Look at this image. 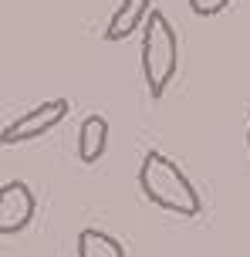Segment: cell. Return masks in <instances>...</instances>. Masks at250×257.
<instances>
[{
    "label": "cell",
    "mask_w": 250,
    "mask_h": 257,
    "mask_svg": "<svg viewBox=\"0 0 250 257\" xmlns=\"http://www.w3.org/2000/svg\"><path fill=\"white\" fill-rule=\"evenodd\" d=\"M139 190L152 206L176 213V217H199L203 213V200H199L196 186L189 183L183 169L162 153H145L142 166H139Z\"/></svg>",
    "instance_id": "obj_1"
},
{
    "label": "cell",
    "mask_w": 250,
    "mask_h": 257,
    "mask_svg": "<svg viewBox=\"0 0 250 257\" xmlns=\"http://www.w3.org/2000/svg\"><path fill=\"white\" fill-rule=\"evenodd\" d=\"M176 68H179V38L169 17L162 11H152L142 27V75L152 98L166 95V88L176 78Z\"/></svg>",
    "instance_id": "obj_2"
},
{
    "label": "cell",
    "mask_w": 250,
    "mask_h": 257,
    "mask_svg": "<svg viewBox=\"0 0 250 257\" xmlns=\"http://www.w3.org/2000/svg\"><path fill=\"white\" fill-rule=\"evenodd\" d=\"M68 118V98H48V102L34 105L31 112H24L21 118H14L4 125L0 142L4 146H17V142H34L41 136H48L51 128H58Z\"/></svg>",
    "instance_id": "obj_3"
},
{
    "label": "cell",
    "mask_w": 250,
    "mask_h": 257,
    "mask_svg": "<svg viewBox=\"0 0 250 257\" xmlns=\"http://www.w3.org/2000/svg\"><path fill=\"white\" fill-rule=\"evenodd\" d=\"M34 210H38V200L31 186L21 180H7L0 186V233H21L34 220Z\"/></svg>",
    "instance_id": "obj_4"
},
{
    "label": "cell",
    "mask_w": 250,
    "mask_h": 257,
    "mask_svg": "<svg viewBox=\"0 0 250 257\" xmlns=\"http://www.w3.org/2000/svg\"><path fill=\"white\" fill-rule=\"evenodd\" d=\"M156 11L152 7V0H122L115 14H112V21L105 27V41H125L132 38L139 27H145L149 21V14Z\"/></svg>",
    "instance_id": "obj_5"
},
{
    "label": "cell",
    "mask_w": 250,
    "mask_h": 257,
    "mask_svg": "<svg viewBox=\"0 0 250 257\" xmlns=\"http://www.w3.org/2000/svg\"><path fill=\"white\" fill-rule=\"evenodd\" d=\"M105 142H108V118L92 112V115H85L78 128V159L85 166H95L102 156H105Z\"/></svg>",
    "instance_id": "obj_6"
},
{
    "label": "cell",
    "mask_w": 250,
    "mask_h": 257,
    "mask_svg": "<svg viewBox=\"0 0 250 257\" xmlns=\"http://www.w3.org/2000/svg\"><path fill=\"white\" fill-rule=\"evenodd\" d=\"M78 257H125V247L105 230L85 227L78 233Z\"/></svg>",
    "instance_id": "obj_7"
},
{
    "label": "cell",
    "mask_w": 250,
    "mask_h": 257,
    "mask_svg": "<svg viewBox=\"0 0 250 257\" xmlns=\"http://www.w3.org/2000/svg\"><path fill=\"white\" fill-rule=\"evenodd\" d=\"M230 7V0H189V11L199 14V17H213V14H220Z\"/></svg>",
    "instance_id": "obj_8"
},
{
    "label": "cell",
    "mask_w": 250,
    "mask_h": 257,
    "mask_svg": "<svg viewBox=\"0 0 250 257\" xmlns=\"http://www.w3.org/2000/svg\"><path fill=\"white\" fill-rule=\"evenodd\" d=\"M247 149H250V128H247Z\"/></svg>",
    "instance_id": "obj_9"
}]
</instances>
